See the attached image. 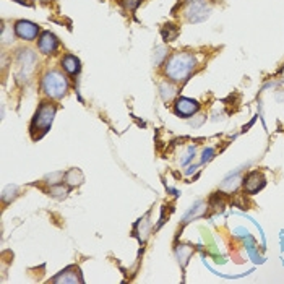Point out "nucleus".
Instances as JSON below:
<instances>
[{
    "instance_id": "obj_1",
    "label": "nucleus",
    "mask_w": 284,
    "mask_h": 284,
    "mask_svg": "<svg viewBox=\"0 0 284 284\" xmlns=\"http://www.w3.org/2000/svg\"><path fill=\"white\" fill-rule=\"evenodd\" d=\"M196 67V60L192 54H174L166 63V75L172 81H185Z\"/></svg>"
},
{
    "instance_id": "obj_2",
    "label": "nucleus",
    "mask_w": 284,
    "mask_h": 284,
    "mask_svg": "<svg viewBox=\"0 0 284 284\" xmlns=\"http://www.w3.org/2000/svg\"><path fill=\"white\" fill-rule=\"evenodd\" d=\"M69 83L65 80V77L59 72H49L44 75L42 78V90L47 96H51L54 99L62 98L65 93H67Z\"/></svg>"
},
{
    "instance_id": "obj_3",
    "label": "nucleus",
    "mask_w": 284,
    "mask_h": 284,
    "mask_svg": "<svg viewBox=\"0 0 284 284\" xmlns=\"http://www.w3.org/2000/svg\"><path fill=\"white\" fill-rule=\"evenodd\" d=\"M54 116H55V107L49 102H42L39 106V109H37V112H36L34 120H33V125H31L33 134L39 130L41 135H44L46 132L49 130V127L52 125Z\"/></svg>"
},
{
    "instance_id": "obj_4",
    "label": "nucleus",
    "mask_w": 284,
    "mask_h": 284,
    "mask_svg": "<svg viewBox=\"0 0 284 284\" xmlns=\"http://www.w3.org/2000/svg\"><path fill=\"white\" fill-rule=\"evenodd\" d=\"M211 13V7L206 0H190L185 8V16L190 23H202Z\"/></svg>"
},
{
    "instance_id": "obj_5",
    "label": "nucleus",
    "mask_w": 284,
    "mask_h": 284,
    "mask_svg": "<svg viewBox=\"0 0 284 284\" xmlns=\"http://www.w3.org/2000/svg\"><path fill=\"white\" fill-rule=\"evenodd\" d=\"M263 187H265V177H263V174L257 172V170H253V172H250L244 179V190L250 195L257 193Z\"/></svg>"
},
{
    "instance_id": "obj_6",
    "label": "nucleus",
    "mask_w": 284,
    "mask_h": 284,
    "mask_svg": "<svg viewBox=\"0 0 284 284\" xmlns=\"http://www.w3.org/2000/svg\"><path fill=\"white\" fill-rule=\"evenodd\" d=\"M15 33L21 37V39H26V41H33L34 37L39 33V28H37L34 23L31 21H26V20H21L15 25Z\"/></svg>"
},
{
    "instance_id": "obj_7",
    "label": "nucleus",
    "mask_w": 284,
    "mask_h": 284,
    "mask_svg": "<svg viewBox=\"0 0 284 284\" xmlns=\"http://www.w3.org/2000/svg\"><path fill=\"white\" fill-rule=\"evenodd\" d=\"M198 109H200V104H198L196 101H193V99H188V98H181V99H177V102H176V112L182 117L193 116Z\"/></svg>"
},
{
    "instance_id": "obj_8",
    "label": "nucleus",
    "mask_w": 284,
    "mask_h": 284,
    "mask_svg": "<svg viewBox=\"0 0 284 284\" xmlns=\"http://www.w3.org/2000/svg\"><path fill=\"white\" fill-rule=\"evenodd\" d=\"M59 47V39L49 31H46L39 37V51L42 54H54L55 49Z\"/></svg>"
},
{
    "instance_id": "obj_9",
    "label": "nucleus",
    "mask_w": 284,
    "mask_h": 284,
    "mask_svg": "<svg viewBox=\"0 0 284 284\" xmlns=\"http://www.w3.org/2000/svg\"><path fill=\"white\" fill-rule=\"evenodd\" d=\"M62 67L65 72H69L70 75H75L80 72V60L75 55H65L62 59Z\"/></svg>"
},
{
    "instance_id": "obj_10",
    "label": "nucleus",
    "mask_w": 284,
    "mask_h": 284,
    "mask_svg": "<svg viewBox=\"0 0 284 284\" xmlns=\"http://www.w3.org/2000/svg\"><path fill=\"white\" fill-rule=\"evenodd\" d=\"M65 182L69 185H80L83 182V174L77 169H72L70 172H67V176H65Z\"/></svg>"
},
{
    "instance_id": "obj_11",
    "label": "nucleus",
    "mask_w": 284,
    "mask_h": 284,
    "mask_svg": "<svg viewBox=\"0 0 284 284\" xmlns=\"http://www.w3.org/2000/svg\"><path fill=\"white\" fill-rule=\"evenodd\" d=\"M161 34H163L164 41H174L179 34V30L174 25H164L163 30H161Z\"/></svg>"
},
{
    "instance_id": "obj_12",
    "label": "nucleus",
    "mask_w": 284,
    "mask_h": 284,
    "mask_svg": "<svg viewBox=\"0 0 284 284\" xmlns=\"http://www.w3.org/2000/svg\"><path fill=\"white\" fill-rule=\"evenodd\" d=\"M161 96H163L164 101H170L176 96V88L169 83H163L161 84Z\"/></svg>"
},
{
    "instance_id": "obj_13",
    "label": "nucleus",
    "mask_w": 284,
    "mask_h": 284,
    "mask_svg": "<svg viewBox=\"0 0 284 284\" xmlns=\"http://www.w3.org/2000/svg\"><path fill=\"white\" fill-rule=\"evenodd\" d=\"M140 4H141V0H125V7L128 10H135Z\"/></svg>"
},
{
    "instance_id": "obj_14",
    "label": "nucleus",
    "mask_w": 284,
    "mask_h": 284,
    "mask_svg": "<svg viewBox=\"0 0 284 284\" xmlns=\"http://www.w3.org/2000/svg\"><path fill=\"white\" fill-rule=\"evenodd\" d=\"M282 75H284V70H282Z\"/></svg>"
}]
</instances>
